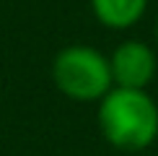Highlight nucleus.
Masks as SVG:
<instances>
[{
  "label": "nucleus",
  "instance_id": "obj_1",
  "mask_svg": "<svg viewBox=\"0 0 158 156\" xmlns=\"http://www.w3.org/2000/svg\"><path fill=\"white\" fill-rule=\"evenodd\" d=\"M101 135L119 151H143L158 138V104L148 91L111 86L98 102Z\"/></svg>",
  "mask_w": 158,
  "mask_h": 156
},
{
  "label": "nucleus",
  "instance_id": "obj_2",
  "mask_svg": "<svg viewBox=\"0 0 158 156\" xmlns=\"http://www.w3.org/2000/svg\"><path fill=\"white\" fill-rule=\"evenodd\" d=\"M52 81L60 94L75 102H101L114 86L109 57L88 44H70L57 52Z\"/></svg>",
  "mask_w": 158,
  "mask_h": 156
},
{
  "label": "nucleus",
  "instance_id": "obj_3",
  "mask_svg": "<svg viewBox=\"0 0 158 156\" xmlns=\"http://www.w3.org/2000/svg\"><path fill=\"white\" fill-rule=\"evenodd\" d=\"M156 52L140 39H127L117 44L109 57L111 81L119 89H140L145 91L148 83L156 78Z\"/></svg>",
  "mask_w": 158,
  "mask_h": 156
},
{
  "label": "nucleus",
  "instance_id": "obj_4",
  "mask_svg": "<svg viewBox=\"0 0 158 156\" xmlns=\"http://www.w3.org/2000/svg\"><path fill=\"white\" fill-rule=\"evenodd\" d=\"M145 8L148 0H91V11H94L96 21L117 31L135 26L143 18Z\"/></svg>",
  "mask_w": 158,
  "mask_h": 156
},
{
  "label": "nucleus",
  "instance_id": "obj_5",
  "mask_svg": "<svg viewBox=\"0 0 158 156\" xmlns=\"http://www.w3.org/2000/svg\"><path fill=\"white\" fill-rule=\"evenodd\" d=\"M156 34H158V26H156Z\"/></svg>",
  "mask_w": 158,
  "mask_h": 156
}]
</instances>
